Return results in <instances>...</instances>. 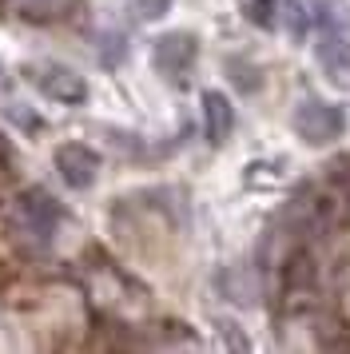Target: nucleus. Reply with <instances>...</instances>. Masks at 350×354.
<instances>
[{
	"label": "nucleus",
	"instance_id": "obj_13",
	"mask_svg": "<svg viewBox=\"0 0 350 354\" xmlns=\"http://www.w3.org/2000/svg\"><path fill=\"white\" fill-rule=\"evenodd\" d=\"M172 8V0H136V17L140 20H159Z\"/></svg>",
	"mask_w": 350,
	"mask_h": 354
},
{
	"label": "nucleus",
	"instance_id": "obj_15",
	"mask_svg": "<svg viewBox=\"0 0 350 354\" xmlns=\"http://www.w3.org/2000/svg\"><path fill=\"white\" fill-rule=\"evenodd\" d=\"M4 88H8V80H4V68H0V96H4Z\"/></svg>",
	"mask_w": 350,
	"mask_h": 354
},
{
	"label": "nucleus",
	"instance_id": "obj_3",
	"mask_svg": "<svg viewBox=\"0 0 350 354\" xmlns=\"http://www.w3.org/2000/svg\"><path fill=\"white\" fill-rule=\"evenodd\" d=\"M60 215H64V211L56 207V199H52L48 192H40V187L24 192V195H20V203H16V219L28 227L40 243L52 239V231H56V223H60Z\"/></svg>",
	"mask_w": 350,
	"mask_h": 354
},
{
	"label": "nucleus",
	"instance_id": "obj_10",
	"mask_svg": "<svg viewBox=\"0 0 350 354\" xmlns=\"http://www.w3.org/2000/svg\"><path fill=\"white\" fill-rule=\"evenodd\" d=\"M76 0H16L20 17H32V20H60L72 12Z\"/></svg>",
	"mask_w": 350,
	"mask_h": 354
},
{
	"label": "nucleus",
	"instance_id": "obj_4",
	"mask_svg": "<svg viewBox=\"0 0 350 354\" xmlns=\"http://www.w3.org/2000/svg\"><path fill=\"white\" fill-rule=\"evenodd\" d=\"M56 171L64 176L68 187L84 192V187H92L95 176H100V156H95L88 144H60L56 147Z\"/></svg>",
	"mask_w": 350,
	"mask_h": 354
},
{
	"label": "nucleus",
	"instance_id": "obj_9",
	"mask_svg": "<svg viewBox=\"0 0 350 354\" xmlns=\"http://www.w3.org/2000/svg\"><path fill=\"white\" fill-rule=\"evenodd\" d=\"M275 24H283L286 32L302 40V36L311 32V24H315V12L302 4V0H279V12H275Z\"/></svg>",
	"mask_w": 350,
	"mask_h": 354
},
{
	"label": "nucleus",
	"instance_id": "obj_7",
	"mask_svg": "<svg viewBox=\"0 0 350 354\" xmlns=\"http://www.w3.org/2000/svg\"><path fill=\"white\" fill-rule=\"evenodd\" d=\"M219 287L227 290V299L239 306H255L259 295H263V274L255 267H231V271L219 274Z\"/></svg>",
	"mask_w": 350,
	"mask_h": 354
},
{
	"label": "nucleus",
	"instance_id": "obj_1",
	"mask_svg": "<svg viewBox=\"0 0 350 354\" xmlns=\"http://www.w3.org/2000/svg\"><path fill=\"white\" fill-rule=\"evenodd\" d=\"M295 131L302 136V144H311V147L334 144L338 136H347V112L338 104L302 100L299 108H295Z\"/></svg>",
	"mask_w": 350,
	"mask_h": 354
},
{
	"label": "nucleus",
	"instance_id": "obj_8",
	"mask_svg": "<svg viewBox=\"0 0 350 354\" xmlns=\"http://www.w3.org/2000/svg\"><path fill=\"white\" fill-rule=\"evenodd\" d=\"M203 128L215 144H223V140L231 136V128H235L231 100L223 96V92H203Z\"/></svg>",
	"mask_w": 350,
	"mask_h": 354
},
{
	"label": "nucleus",
	"instance_id": "obj_14",
	"mask_svg": "<svg viewBox=\"0 0 350 354\" xmlns=\"http://www.w3.org/2000/svg\"><path fill=\"white\" fill-rule=\"evenodd\" d=\"M124 52H127L124 36H108V52H104V60H108V64H120V60H124Z\"/></svg>",
	"mask_w": 350,
	"mask_h": 354
},
{
	"label": "nucleus",
	"instance_id": "obj_12",
	"mask_svg": "<svg viewBox=\"0 0 350 354\" xmlns=\"http://www.w3.org/2000/svg\"><path fill=\"white\" fill-rule=\"evenodd\" d=\"M243 4H247V17H251L255 24H263V28H270V24H275L279 0H243Z\"/></svg>",
	"mask_w": 350,
	"mask_h": 354
},
{
	"label": "nucleus",
	"instance_id": "obj_11",
	"mask_svg": "<svg viewBox=\"0 0 350 354\" xmlns=\"http://www.w3.org/2000/svg\"><path fill=\"white\" fill-rule=\"evenodd\" d=\"M227 72H231V80H235L243 92H255V88L263 84L259 68H255L251 60H243V56H231V60H227Z\"/></svg>",
	"mask_w": 350,
	"mask_h": 354
},
{
	"label": "nucleus",
	"instance_id": "obj_6",
	"mask_svg": "<svg viewBox=\"0 0 350 354\" xmlns=\"http://www.w3.org/2000/svg\"><path fill=\"white\" fill-rule=\"evenodd\" d=\"M36 84H40V92L44 96H52L56 104H84L88 100V84H84V76L80 72H72V68H44L40 76H36Z\"/></svg>",
	"mask_w": 350,
	"mask_h": 354
},
{
	"label": "nucleus",
	"instance_id": "obj_5",
	"mask_svg": "<svg viewBox=\"0 0 350 354\" xmlns=\"http://www.w3.org/2000/svg\"><path fill=\"white\" fill-rule=\"evenodd\" d=\"M315 60L334 84H350V36L342 28H322L315 44Z\"/></svg>",
	"mask_w": 350,
	"mask_h": 354
},
{
	"label": "nucleus",
	"instance_id": "obj_2",
	"mask_svg": "<svg viewBox=\"0 0 350 354\" xmlns=\"http://www.w3.org/2000/svg\"><path fill=\"white\" fill-rule=\"evenodd\" d=\"M195 56H199V40L191 32H163L156 40V48H151V64L172 84H183V76L195 64Z\"/></svg>",
	"mask_w": 350,
	"mask_h": 354
}]
</instances>
